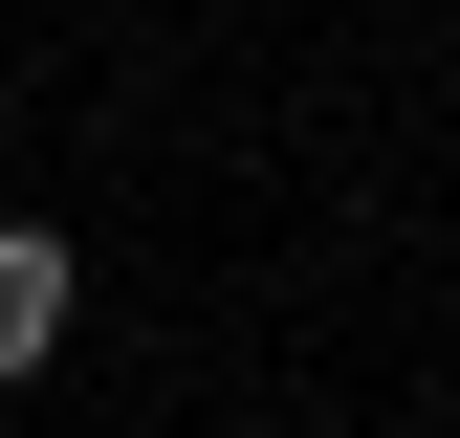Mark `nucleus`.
<instances>
[{"instance_id": "obj_1", "label": "nucleus", "mask_w": 460, "mask_h": 438, "mask_svg": "<svg viewBox=\"0 0 460 438\" xmlns=\"http://www.w3.org/2000/svg\"><path fill=\"white\" fill-rule=\"evenodd\" d=\"M44 351H66V241L0 219V372H44Z\"/></svg>"}]
</instances>
